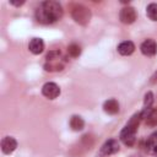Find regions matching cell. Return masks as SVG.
<instances>
[{
	"instance_id": "obj_1",
	"label": "cell",
	"mask_w": 157,
	"mask_h": 157,
	"mask_svg": "<svg viewBox=\"0 0 157 157\" xmlns=\"http://www.w3.org/2000/svg\"><path fill=\"white\" fill-rule=\"evenodd\" d=\"M63 16V7L58 1H43L36 11V18L39 23L49 25L60 20Z\"/></svg>"
},
{
	"instance_id": "obj_2",
	"label": "cell",
	"mask_w": 157,
	"mask_h": 157,
	"mask_svg": "<svg viewBox=\"0 0 157 157\" xmlns=\"http://www.w3.org/2000/svg\"><path fill=\"white\" fill-rule=\"evenodd\" d=\"M141 119H142L141 118V113H136L126 123V125L124 126V129L120 132V140L123 141L124 145L130 147V146H132L135 144L136 131H137V128H139V124H140Z\"/></svg>"
},
{
	"instance_id": "obj_3",
	"label": "cell",
	"mask_w": 157,
	"mask_h": 157,
	"mask_svg": "<svg viewBox=\"0 0 157 157\" xmlns=\"http://www.w3.org/2000/svg\"><path fill=\"white\" fill-rule=\"evenodd\" d=\"M71 16L77 23L86 26L91 20V11L86 6L77 4V5H74V7L71 9Z\"/></svg>"
},
{
	"instance_id": "obj_4",
	"label": "cell",
	"mask_w": 157,
	"mask_h": 157,
	"mask_svg": "<svg viewBox=\"0 0 157 157\" xmlns=\"http://www.w3.org/2000/svg\"><path fill=\"white\" fill-rule=\"evenodd\" d=\"M137 15H136V10L132 7V6H124L120 12H119V18L123 23L125 25H130V23H134L135 20H136Z\"/></svg>"
},
{
	"instance_id": "obj_5",
	"label": "cell",
	"mask_w": 157,
	"mask_h": 157,
	"mask_svg": "<svg viewBox=\"0 0 157 157\" xmlns=\"http://www.w3.org/2000/svg\"><path fill=\"white\" fill-rule=\"evenodd\" d=\"M42 94L48 99H55L60 94V87L55 82H47L42 87Z\"/></svg>"
},
{
	"instance_id": "obj_6",
	"label": "cell",
	"mask_w": 157,
	"mask_h": 157,
	"mask_svg": "<svg viewBox=\"0 0 157 157\" xmlns=\"http://www.w3.org/2000/svg\"><path fill=\"white\" fill-rule=\"evenodd\" d=\"M118 151H119V144H118V141L114 140V139H110V140L105 141L102 145V147L99 150V156L101 157L110 156V155H113V153H115Z\"/></svg>"
},
{
	"instance_id": "obj_7",
	"label": "cell",
	"mask_w": 157,
	"mask_h": 157,
	"mask_svg": "<svg viewBox=\"0 0 157 157\" xmlns=\"http://www.w3.org/2000/svg\"><path fill=\"white\" fill-rule=\"evenodd\" d=\"M140 50L146 56H153L157 53V43L151 38L146 39L145 42H142V44L140 47Z\"/></svg>"
},
{
	"instance_id": "obj_8",
	"label": "cell",
	"mask_w": 157,
	"mask_h": 157,
	"mask_svg": "<svg viewBox=\"0 0 157 157\" xmlns=\"http://www.w3.org/2000/svg\"><path fill=\"white\" fill-rule=\"evenodd\" d=\"M141 118L145 119L146 125L148 126H157V109H144L141 112Z\"/></svg>"
},
{
	"instance_id": "obj_9",
	"label": "cell",
	"mask_w": 157,
	"mask_h": 157,
	"mask_svg": "<svg viewBox=\"0 0 157 157\" xmlns=\"http://www.w3.org/2000/svg\"><path fill=\"white\" fill-rule=\"evenodd\" d=\"M17 147V141L12 136H5L1 140V150L5 155L12 153Z\"/></svg>"
},
{
	"instance_id": "obj_10",
	"label": "cell",
	"mask_w": 157,
	"mask_h": 157,
	"mask_svg": "<svg viewBox=\"0 0 157 157\" xmlns=\"http://www.w3.org/2000/svg\"><path fill=\"white\" fill-rule=\"evenodd\" d=\"M28 49L32 54H40L44 50V42L40 38H32L28 44Z\"/></svg>"
},
{
	"instance_id": "obj_11",
	"label": "cell",
	"mask_w": 157,
	"mask_h": 157,
	"mask_svg": "<svg viewBox=\"0 0 157 157\" xmlns=\"http://www.w3.org/2000/svg\"><path fill=\"white\" fill-rule=\"evenodd\" d=\"M103 110L110 115H114L119 112V102L114 98H110V99H107L104 103H103Z\"/></svg>"
},
{
	"instance_id": "obj_12",
	"label": "cell",
	"mask_w": 157,
	"mask_h": 157,
	"mask_svg": "<svg viewBox=\"0 0 157 157\" xmlns=\"http://www.w3.org/2000/svg\"><path fill=\"white\" fill-rule=\"evenodd\" d=\"M117 49H118V53L121 55H125V56L131 55L135 52V44L131 40H125V42H121Z\"/></svg>"
},
{
	"instance_id": "obj_13",
	"label": "cell",
	"mask_w": 157,
	"mask_h": 157,
	"mask_svg": "<svg viewBox=\"0 0 157 157\" xmlns=\"http://www.w3.org/2000/svg\"><path fill=\"white\" fill-rule=\"evenodd\" d=\"M63 67H64V64L61 63V58L47 61L44 65V69L47 71H60V70H63Z\"/></svg>"
},
{
	"instance_id": "obj_14",
	"label": "cell",
	"mask_w": 157,
	"mask_h": 157,
	"mask_svg": "<svg viewBox=\"0 0 157 157\" xmlns=\"http://www.w3.org/2000/svg\"><path fill=\"white\" fill-rule=\"evenodd\" d=\"M69 124H70V128L72 130H75V131H80L85 126V121L80 115H72L70 118V123Z\"/></svg>"
},
{
	"instance_id": "obj_15",
	"label": "cell",
	"mask_w": 157,
	"mask_h": 157,
	"mask_svg": "<svg viewBox=\"0 0 157 157\" xmlns=\"http://www.w3.org/2000/svg\"><path fill=\"white\" fill-rule=\"evenodd\" d=\"M146 15L151 21H157V4H148L146 7Z\"/></svg>"
},
{
	"instance_id": "obj_16",
	"label": "cell",
	"mask_w": 157,
	"mask_h": 157,
	"mask_svg": "<svg viewBox=\"0 0 157 157\" xmlns=\"http://www.w3.org/2000/svg\"><path fill=\"white\" fill-rule=\"evenodd\" d=\"M147 147L151 152L157 153V131H155L153 134L150 135V137L147 140Z\"/></svg>"
},
{
	"instance_id": "obj_17",
	"label": "cell",
	"mask_w": 157,
	"mask_h": 157,
	"mask_svg": "<svg viewBox=\"0 0 157 157\" xmlns=\"http://www.w3.org/2000/svg\"><path fill=\"white\" fill-rule=\"evenodd\" d=\"M67 53H69V55H70L71 58H77V56L81 54V48H80L78 44L72 43V44H70V45L67 47Z\"/></svg>"
},
{
	"instance_id": "obj_18",
	"label": "cell",
	"mask_w": 157,
	"mask_h": 157,
	"mask_svg": "<svg viewBox=\"0 0 157 157\" xmlns=\"http://www.w3.org/2000/svg\"><path fill=\"white\" fill-rule=\"evenodd\" d=\"M153 103V93L152 92H147L145 94V102H144V109H150L151 105Z\"/></svg>"
},
{
	"instance_id": "obj_19",
	"label": "cell",
	"mask_w": 157,
	"mask_h": 157,
	"mask_svg": "<svg viewBox=\"0 0 157 157\" xmlns=\"http://www.w3.org/2000/svg\"><path fill=\"white\" fill-rule=\"evenodd\" d=\"M60 58H61V54H60V52H59V50H50V52L47 54V56H45L47 61L55 60V59H60Z\"/></svg>"
},
{
	"instance_id": "obj_20",
	"label": "cell",
	"mask_w": 157,
	"mask_h": 157,
	"mask_svg": "<svg viewBox=\"0 0 157 157\" xmlns=\"http://www.w3.org/2000/svg\"><path fill=\"white\" fill-rule=\"evenodd\" d=\"M10 4H11V5H13V6H21V5H23V4H25V1H13V0H11V1H10Z\"/></svg>"
},
{
	"instance_id": "obj_21",
	"label": "cell",
	"mask_w": 157,
	"mask_h": 157,
	"mask_svg": "<svg viewBox=\"0 0 157 157\" xmlns=\"http://www.w3.org/2000/svg\"><path fill=\"white\" fill-rule=\"evenodd\" d=\"M157 81V71L153 74V76L151 77V82H156Z\"/></svg>"
}]
</instances>
